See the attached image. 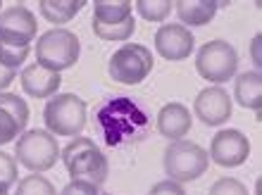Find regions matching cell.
<instances>
[{
    "label": "cell",
    "instance_id": "obj_1",
    "mask_svg": "<svg viewBox=\"0 0 262 195\" xmlns=\"http://www.w3.org/2000/svg\"><path fill=\"white\" fill-rule=\"evenodd\" d=\"M96 133L107 148L143 143L152 131V117L136 98L115 95L100 103L93 119Z\"/></svg>",
    "mask_w": 262,
    "mask_h": 195
},
{
    "label": "cell",
    "instance_id": "obj_2",
    "mask_svg": "<svg viewBox=\"0 0 262 195\" xmlns=\"http://www.w3.org/2000/svg\"><path fill=\"white\" fill-rule=\"evenodd\" d=\"M60 157H62L64 169L69 172L72 181H89L93 186H103L110 174L107 157L86 136H76L74 140H69L60 150Z\"/></svg>",
    "mask_w": 262,
    "mask_h": 195
},
{
    "label": "cell",
    "instance_id": "obj_3",
    "mask_svg": "<svg viewBox=\"0 0 262 195\" xmlns=\"http://www.w3.org/2000/svg\"><path fill=\"white\" fill-rule=\"evenodd\" d=\"M79 55H81V43H79L74 31H69V29L55 27L38 36V43H36V62L57 71V74L62 69L74 67Z\"/></svg>",
    "mask_w": 262,
    "mask_h": 195
},
{
    "label": "cell",
    "instance_id": "obj_4",
    "mask_svg": "<svg viewBox=\"0 0 262 195\" xmlns=\"http://www.w3.org/2000/svg\"><path fill=\"white\" fill-rule=\"evenodd\" d=\"M43 121L53 136L76 138L86 129V103L74 93H55L46 103Z\"/></svg>",
    "mask_w": 262,
    "mask_h": 195
},
{
    "label": "cell",
    "instance_id": "obj_5",
    "mask_svg": "<svg viewBox=\"0 0 262 195\" xmlns=\"http://www.w3.org/2000/svg\"><path fill=\"white\" fill-rule=\"evenodd\" d=\"M167 176L177 183H188L195 181L207 172L210 167V157L198 143L193 140H172L165 150L162 157Z\"/></svg>",
    "mask_w": 262,
    "mask_h": 195
},
{
    "label": "cell",
    "instance_id": "obj_6",
    "mask_svg": "<svg viewBox=\"0 0 262 195\" xmlns=\"http://www.w3.org/2000/svg\"><path fill=\"white\" fill-rule=\"evenodd\" d=\"M14 155H17L21 167L41 174V172H48L57 164L60 145H57L55 136L50 131L34 129V131H24L14 140Z\"/></svg>",
    "mask_w": 262,
    "mask_h": 195
},
{
    "label": "cell",
    "instance_id": "obj_7",
    "mask_svg": "<svg viewBox=\"0 0 262 195\" xmlns=\"http://www.w3.org/2000/svg\"><path fill=\"white\" fill-rule=\"evenodd\" d=\"M152 53L141 43H126L112 53L107 62V74L115 84L136 86L152 71Z\"/></svg>",
    "mask_w": 262,
    "mask_h": 195
},
{
    "label": "cell",
    "instance_id": "obj_8",
    "mask_svg": "<svg viewBox=\"0 0 262 195\" xmlns=\"http://www.w3.org/2000/svg\"><path fill=\"white\" fill-rule=\"evenodd\" d=\"M195 69L210 84H227L238 69V53L227 41H207L198 48Z\"/></svg>",
    "mask_w": 262,
    "mask_h": 195
},
{
    "label": "cell",
    "instance_id": "obj_9",
    "mask_svg": "<svg viewBox=\"0 0 262 195\" xmlns=\"http://www.w3.org/2000/svg\"><path fill=\"white\" fill-rule=\"evenodd\" d=\"M250 155V140L246 133L238 129H222L210 143V162H214L217 167L234 169L241 167Z\"/></svg>",
    "mask_w": 262,
    "mask_h": 195
},
{
    "label": "cell",
    "instance_id": "obj_10",
    "mask_svg": "<svg viewBox=\"0 0 262 195\" xmlns=\"http://www.w3.org/2000/svg\"><path fill=\"white\" fill-rule=\"evenodd\" d=\"M38 24L29 7L14 3L0 12V41L10 45H31Z\"/></svg>",
    "mask_w": 262,
    "mask_h": 195
},
{
    "label": "cell",
    "instance_id": "obj_11",
    "mask_svg": "<svg viewBox=\"0 0 262 195\" xmlns=\"http://www.w3.org/2000/svg\"><path fill=\"white\" fill-rule=\"evenodd\" d=\"M193 112L205 126H222L224 121L231 119L234 100L229 98V93L222 86H210L195 95Z\"/></svg>",
    "mask_w": 262,
    "mask_h": 195
},
{
    "label": "cell",
    "instance_id": "obj_12",
    "mask_svg": "<svg viewBox=\"0 0 262 195\" xmlns=\"http://www.w3.org/2000/svg\"><path fill=\"white\" fill-rule=\"evenodd\" d=\"M193 48H195L193 31L186 29L184 24H162L155 31V50L165 60H172V62L186 60L193 53Z\"/></svg>",
    "mask_w": 262,
    "mask_h": 195
},
{
    "label": "cell",
    "instance_id": "obj_13",
    "mask_svg": "<svg viewBox=\"0 0 262 195\" xmlns=\"http://www.w3.org/2000/svg\"><path fill=\"white\" fill-rule=\"evenodd\" d=\"M29 105L14 93H0V145L12 143L24 133Z\"/></svg>",
    "mask_w": 262,
    "mask_h": 195
},
{
    "label": "cell",
    "instance_id": "obj_14",
    "mask_svg": "<svg viewBox=\"0 0 262 195\" xmlns=\"http://www.w3.org/2000/svg\"><path fill=\"white\" fill-rule=\"evenodd\" d=\"M60 86H62V77L38 62L27 64L21 71V91L31 98H53Z\"/></svg>",
    "mask_w": 262,
    "mask_h": 195
},
{
    "label": "cell",
    "instance_id": "obj_15",
    "mask_svg": "<svg viewBox=\"0 0 262 195\" xmlns=\"http://www.w3.org/2000/svg\"><path fill=\"white\" fill-rule=\"evenodd\" d=\"M191 110L181 103H167L162 110L158 112V119H155V126L158 131L169 140H181L191 131Z\"/></svg>",
    "mask_w": 262,
    "mask_h": 195
},
{
    "label": "cell",
    "instance_id": "obj_16",
    "mask_svg": "<svg viewBox=\"0 0 262 195\" xmlns=\"http://www.w3.org/2000/svg\"><path fill=\"white\" fill-rule=\"evenodd\" d=\"M174 10L184 27H205L214 19L220 5L214 0H174Z\"/></svg>",
    "mask_w": 262,
    "mask_h": 195
},
{
    "label": "cell",
    "instance_id": "obj_17",
    "mask_svg": "<svg viewBox=\"0 0 262 195\" xmlns=\"http://www.w3.org/2000/svg\"><path fill=\"white\" fill-rule=\"evenodd\" d=\"M234 98L236 103L246 107V110H260L262 100V77L260 71H243L241 77L236 79L234 86Z\"/></svg>",
    "mask_w": 262,
    "mask_h": 195
},
{
    "label": "cell",
    "instance_id": "obj_18",
    "mask_svg": "<svg viewBox=\"0 0 262 195\" xmlns=\"http://www.w3.org/2000/svg\"><path fill=\"white\" fill-rule=\"evenodd\" d=\"M134 17L131 0H96L93 3V21L96 24H122Z\"/></svg>",
    "mask_w": 262,
    "mask_h": 195
},
{
    "label": "cell",
    "instance_id": "obj_19",
    "mask_svg": "<svg viewBox=\"0 0 262 195\" xmlns=\"http://www.w3.org/2000/svg\"><path fill=\"white\" fill-rule=\"evenodd\" d=\"M81 7H86V0H41L38 3L43 19H48L55 27H62L67 21H72L81 12Z\"/></svg>",
    "mask_w": 262,
    "mask_h": 195
},
{
    "label": "cell",
    "instance_id": "obj_20",
    "mask_svg": "<svg viewBox=\"0 0 262 195\" xmlns=\"http://www.w3.org/2000/svg\"><path fill=\"white\" fill-rule=\"evenodd\" d=\"M134 31H136V19L134 17H129L122 24H107V27L93 21V34L98 38H103V41H126V38L134 36Z\"/></svg>",
    "mask_w": 262,
    "mask_h": 195
},
{
    "label": "cell",
    "instance_id": "obj_21",
    "mask_svg": "<svg viewBox=\"0 0 262 195\" xmlns=\"http://www.w3.org/2000/svg\"><path fill=\"white\" fill-rule=\"evenodd\" d=\"M136 12L148 21H165L172 12L174 3L172 0H136L134 3Z\"/></svg>",
    "mask_w": 262,
    "mask_h": 195
},
{
    "label": "cell",
    "instance_id": "obj_22",
    "mask_svg": "<svg viewBox=\"0 0 262 195\" xmlns=\"http://www.w3.org/2000/svg\"><path fill=\"white\" fill-rule=\"evenodd\" d=\"M14 195H57L55 186L41 174H29L17 181Z\"/></svg>",
    "mask_w": 262,
    "mask_h": 195
},
{
    "label": "cell",
    "instance_id": "obj_23",
    "mask_svg": "<svg viewBox=\"0 0 262 195\" xmlns=\"http://www.w3.org/2000/svg\"><path fill=\"white\" fill-rule=\"evenodd\" d=\"M17 181H19L17 160H14L10 153H3V150H0V193H7Z\"/></svg>",
    "mask_w": 262,
    "mask_h": 195
},
{
    "label": "cell",
    "instance_id": "obj_24",
    "mask_svg": "<svg viewBox=\"0 0 262 195\" xmlns=\"http://www.w3.org/2000/svg\"><path fill=\"white\" fill-rule=\"evenodd\" d=\"M29 53H31V45H10L0 41V64H5L10 69H17L19 64H24Z\"/></svg>",
    "mask_w": 262,
    "mask_h": 195
},
{
    "label": "cell",
    "instance_id": "obj_25",
    "mask_svg": "<svg viewBox=\"0 0 262 195\" xmlns=\"http://www.w3.org/2000/svg\"><path fill=\"white\" fill-rule=\"evenodd\" d=\"M207 195H250L248 188L243 186L238 179H231V176H222L210 186Z\"/></svg>",
    "mask_w": 262,
    "mask_h": 195
},
{
    "label": "cell",
    "instance_id": "obj_26",
    "mask_svg": "<svg viewBox=\"0 0 262 195\" xmlns=\"http://www.w3.org/2000/svg\"><path fill=\"white\" fill-rule=\"evenodd\" d=\"M148 195H186V190H184L181 183L172 181V179H165V181L155 183V186L148 190Z\"/></svg>",
    "mask_w": 262,
    "mask_h": 195
},
{
    "label": "cell",
    "instance_id": "obj_27",
    "mask_svg": "<svg viewBox=\"0 0 262 195\" xmlns=\"http://www.w3.org/2000/svg\"><path fill=\"white\" fill-rule=\"evenodd\" d=\"M60 195H100V193H98V186H93L89 181H69Z\"/></svg>",
    "mask_w": 262,
    "mask_h": 195
},
{
    "label": "cell",
    "instance_id": "obj_28",
    "mask_svg": "<svg viewBox=\"0 0 262 195\" xmlns=\"http://www.w3.org/2000/svg\"><path fill=\"white\" fill-rule=\"evenodd\" d=\"M14 77H17V69H10L5 64H0V91H5L7 86L14 81Z\"/></svg>",
    "mask_w": 262,
    "mask_h": 195
},
{
    "label": "cell",
    "instance_id": "obj_29",
    "mask_svg": "<svg viewBox=\"0 0 262 195\" xmlns=\"http://www.w3.org/2000/svg\"><path fill=\"white\" fill-rule=\"evenodd\" d=\"M257 45H260V36H255V38H253V60H255V64H260V57H257Z\"/></svg>",
    "mask_w": 262,
    "mask_h": 195
},
{
    "label": "cell",
    "instance_id": "obj_30",
    "mask_svg": "<svg viewBox=\"0 0 262 195\" xmlns=\"http://www.w3.org/2000/svg\"><path fill=\"white\" fill-rule=\"evenodd\" d=\"M0 195H7V193H0Z\"/></svg>",
    "mask_w": 262,
    "mask_h": 195
},
{
    "label": "cell",
    "instance_id": "obj_31",
    "mask_svg": "<svg viewBox=\"0 0 262 195\" xmlns=\"http://www.w3.org/2000/svg\"><path fill=\"white\" fill-rule=\"evenodd\" d=\"M0 7H3V3H0Z\"/></svg>",
    "mask_w": 262,
    "mask_h": 195
}]
</instances>
